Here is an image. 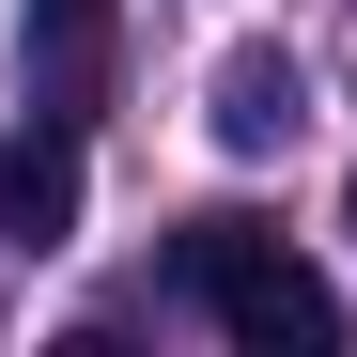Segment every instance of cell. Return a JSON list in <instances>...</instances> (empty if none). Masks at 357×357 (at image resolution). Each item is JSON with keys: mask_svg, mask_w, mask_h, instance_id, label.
Segmentation results:
<instances>
[{"mask_svg": "<svg viewBox=\"0 0 357 357\" xmlns=\"http://www.w3.org/2000/svg\"><path fill=\"white\" fill-rule=\"evenodd\" d=\"M171 280H187L249 357H326V342H342V295L295 264L264 218H187V233H171Z\"/></svg>", "mask_w": 357, "mask_h": 357, "instance_id": "cell-1", "label": "cell"}, {"mask_svg": "<svg viewBox=\"0 0 357 357\" xmlns=\"http://www.w3.org/2000/svg\"><path fill=\"white\" fill-rule=\"evenodd\" d=\"M78 187H93V171H78V125L31 109V125L0 140V249H63V233H78Z\"/></svg>", "mask_w": 357, "mask_h": 357, "instance_id": "cell-2", "label": "cell"}, {"mask_svg": "<svg viewBox=\"0 0 357 357\" xmlns=\"http://www.w3.org/2000/svg\"><path fill=\"white\" fill-rule=\"evenodd\" d=\"M93 63H109V0H31V109H93Z\"/></svg>", "mask_w": 357, "mask_h": 357, "instance_id": "cell-3", "label": "cell"}, {"mask_svg": "<svg viewBox=\"0 0 357 357\" xmlns=\"http://www.w3.org/2000/svg\"><path fill=\"white\" fill-rule=\"evenodd\" d=\"M218 140L233 155H280L295 140V63H280V47H233V63H218Z\"/></svg>", "mask_w": 357, "mask_h": 357, "instance_id": "cell-4", "label": "cell"}, {"mask_svg": "<svg viewBox=\"0 0 357 357\" xmlns=\"http://www.w3.org/2000/svg\"><path fill=\"white\" fill-rule=\"evenodd\" d=\"M342 233H357V187H342Z\"/></svg>", "mask_w": 357, "mask_h": 357, "instance_id": "cell-5", "label": "cell"}]
</instances>
